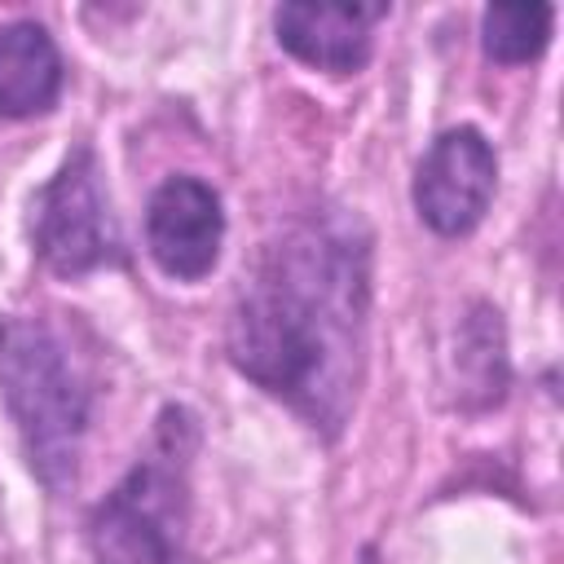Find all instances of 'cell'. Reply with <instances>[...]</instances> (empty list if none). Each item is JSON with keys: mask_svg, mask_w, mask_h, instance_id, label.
Returning <instances> with one entry per match:
<instances>
[{"mask_svg": "<svg viewBox=\"0 0 564 564\" xmlns=\"http://www.w3.org/2000/svg\"><path fill=\"white\" fill-rule=\"evenodd\" d=\"M31 247L53 278H88L119 264L123 238L93 145H75L31 198Z\"/></svg>", "mask_w": 564, "mask_h": 564, "instance_id": "4", "label": "cell"}, {"mask_svg": "<svg viewBox=\"0 0 564 564\" xmlns=\"http://www.w3.org/2000/svg\"><path fill=\"white\" fill-rule=\"evenodd\" d=\"M388 4H313L295 0L273 13L278 44L322 75H357L375 53V22Z\"/></svg>", "mask_w": 564, "mask_h": 564, "instance_id": "7", "label": "cell"}, {"mask_svg": "<svg viewBox=\"0 0 564 564\" xmlns=\"http://www.w3.org/2000/svg\"><path fill=\"white\" fill-rule=\"evenodd\" d=\"M555 26V4H489L480 13V48L498 66H524L546 53Z\"/></svg>", "mask_w": 564, "mask_h": 564, "instance_id": "10", "label": "cell"}, {"mask_svg": "<svg viewBox=\"0 0 564 564\" xmlns=\"http://www.w3.org/2000/svg\"><path fill=\"white\" fill-rule=\"evenodd\" d=\"M498 189V154L489 145V137L471 123L445 128L419 159L414 167V212L419 220L441 234V238H463L471 234Z\"/></svg>", "mask_w": 564, "mask_h": 564, "instance_id": "5", "label": "cell"}, {"mask_svg": "<svg viewBox=\"0 0 564 564\" xmlns=\"http://www.w3.org/2000/svg\"><path fill=\"white\" fill-rule=\"evenodd\" d=\"M0 397L35 480L66 494L79 480L88 436V379L44 317H0Z\"/></svg>", "mask_w": 564, "mask_h": 564, "instance_id": "2", "label": "cell"}, {"mask_svg": "<svg viewBox=\"0 0 564 564\" xmlns=\"http://www.w3.org/2000/svg\"><path fill=\"white\" fill-rule=\"evenodd\" d=\"M370 234L348 212H308L269 238L242 282L225 352L242 379L339 436L366 379Z\"/></svg>", "mask_w": 564, "mask_h": 564, "instance_id": "1", "label": "cell"}, {"mask_svg": "<svg viewBox=\"0 0 564 564\" xmlns=\"http://www.w3.org/2000/svg\"><path fill=\"white\" fill-rule=\"evenodd\" d=\"M225 247V203L189 172L154 185L145 203V251L172 282H203L220 264Z\"/></svg>", "mask_w": 564, "mask_h": 564, "instance_id": "6", "label": "cell"}, {"mask_svg": "<svg viewBox=\"0 0 564 564\" xmlns=\"http://www.w3.org/2000/svg\"><path fill=\"white\" fill-rule=\"evenodd\" d=\"M511 379L507 366V335L502 317L489 304H471V313L458 322V348H454V383L463 410H489L502 401Z\"/></svg>", "mask_w": 564, "mask_h": 564, "instance_id": "9", "label": "cell"}, {"mask_svg": "<svg viewBox=\"0 0 564 564\" xmlns=\"http://www.w3.org/2000/svg\"><path fill=\"white\" fill-rule=\"evenodd\" d=\"M66 66L53 44V35L31 22H4L0 26V119H35L48 115L62 97Z\"/></svg>", "mask_w": 564, "mask_h": 564, "instance_id": "8", "label": "cell"}, {"mask_svg": "<svg viewBox=\"0 0 564 564\" xmlns=\"http://www.w3.org/2000/svg\"><path fill=\"white\" fill-rule=\"evenodd\" d=\"M194 419L172 405L159 419L154 445L93 507V564H189V454Z\"/></svg>", "mask_w": 564, "mask_h": 564, "instance_id": "3", "label": "cell"}]
</instances>
